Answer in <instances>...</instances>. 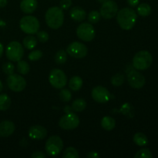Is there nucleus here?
I'll return each instance as SVG.
<instances>
[{
	"instance_id": "nucleus-3",
	"label": "nucleus",
	"mask_w": 158,
	"mask_h": 158,
	"mask_svg": "<svg viewBox=\"0 0 158 158\" xmlns=\"http://www.w3.org/2000/svg\"><path fill=\"white\" fill-rule=\"evenodd\" d=\"M152 55L147 50H142L135 54L133 58V66L138 70H145L151 66Z\"/></svg>"
},
{
	"instance_id": "nucleus-39",
	"label": "nucleus",
	"mask_w": 158,
	"mask_h": 158,
	"mask_svg": "<svg viewBox=\"0 0 158 158\" xmlns=\"http://www.w3.org/2000/svg\"><path fill=\"white\" fill-rule=\"evenodd\" d=\"M86 157L88 158H98L100 157V155L97 154V152L96 151H92V152H89V154L86 155Z\"/></svg>"
},
{
	"instance_id": "nucleus-35",
	"label": "nucleus",
	"mask_w": 158,
	"mask_h": 158,
	"mask_svg": "<svg viewBox=\"0 0 158 158\" xmlns=\"http://www.w3.org/2000/svg\"><path fill=\"white\" fill-rule=\"evenodd\" d=\"M36 37L37 40L41 43H46L49 40V34L45 31H40V32H36Z\"/></svg>"
},
{
	"instance_id": "nucleus-11",
	"label": "nucleus",
	"mask_w": 158,
	"mask_h": 158,
	"mask_svg": "<svg viewBox=\"0 0 158 158\" xmlns=\"http://www.w3.org/2000/svg\"><path fill=\"white\" fill-rule=\"evenodd\" d=\"M66 52L76 59H82L87 55V47L80 42H73L67 46Z\"/></svg>"
},
{
	"instance_id": "nucleus-34",
	"label": "nucleus",
	"mask_w": 158,
	"mask_h": 158,
	"mask_svg": "<svg viewBox=\"0 0 158 158\" xmlns=\"http://www.w3.org/2000/svg\"><path fill=\"white\" fill-rule=\"evenodd\" d=\"M14 69H15V66H14L13 63H11V62H7V63L3 64L2 70L7 75H10V74L13 73Z\"/></svg>"
},
{
	"instance_id": "nucleus-28",
	"label": "nucleus",
	"mask_w": 158,
	"mask_h": 158,
	"mask_svg": "<svg viewBox=\"0 0 158 158\" xmlns=\"http://www.w3.org/2000/svg\"><path fill=\"white\" fill-rule=\"evenodd\" d=\"M63 157L64 158H78L80 156H79V153L77 149L72 148V147H69L65 150Z\"/></svg>"
},
{
	"instance_id": "nucleus-4",
	"label": "nucleus",
	"mask_w": 158,
	"mask_h": 158,
	"mask_svg": "<svg viewBox=\"0 0 158 158\" xmlns=\"http://www.w3.org/2000/svg\"><path fill=\"white\" fill-rule=\"evenodd\" d=\"M19 26L23 32L29 35H33L39 31L40 27L38 19L32 15L23 17L19 22Z\"/></svg>"
},
{
	"instance_id": "nucleus-29",
	"label": "nucleus",
	"mask_w": 158,
	"mask_h": 158,
	"mask_svg": "<svg viewBox=\"0 0 158 158\" xmlns=\"http://www.w3.org/2000/svg\"><path fill=\"white\" fill-rule=\"evenodd\" d=\"M124 76L121 73H117L111 78V83L114 86H120L124 83Z\"/></svg>"
},
{
	"instance_id": "nucleus-31",
	"label": "nucleus",
	"mask_w": 158,
	"mask_h": 158,
	"mask_svg": "<svg viewBox=\"0 0 158 158\" xmlns=\"http://www.w3.org/2000/svg\"><path fill=\"white\" fill-rule=\"evenodd\" d=\"M135 158H151L153 157V154L151 151L148 148H142L140 151H137V154L134 156Z\"/></svg>"
},
{
	"instance_id": "nucleus-9",
	"label": "nucleus",
	"mask_w": 158,
	"mask_h": 158,
	"mask_svg": "<svg viewBox=\"0 0 158 158\" xmlns=\"http://www.w3.org/2000/svg\"><path fill=\"white\" fill-rule=\"evenodd\" d=\"M80 124V118L74 113H67L60 118L59 126L63 130H74Z\"/></svg>"
},
{
	"instance_id": "nucleus-27",
	"label": "nucleus",
	"mask_w": 158,
	"mask_h": 158,
	"mask_svg": "<svg viewBox=\"0 0 158 158\" xmlns=\"http://www.w3.org/2000/svg\"><path fill=\"white\" fill-rule=\"evenodd\" d=\"M29 63L24 60H19L18 61V64H17V70L20 74L23 75H26L29 72Z\"/></svg>"
},
{
	"instance_id": "nucleus-6",
	"label": "nucleus",
	"mask_w": 158,
	"mask_h": 158,
	"mask_svg": "<svg viewBox=\"0 0 158 158\" xmlns=\"http://www.w3.org/2000/svg\"><path fill=\"white\" fill-rule=\"evenodd\" d=\"M63 148V140L59 136H52L47 140L46 143V153L48 155L55 157L60 154Z\"/></svg>"
},
{
	"instance_id": "nucleus-32",
	"label": "nucleus",
	"mask_w": 158,
	"mask_h": 158,
	"mask_svg": "<svg viewBox=\"0 0 158 158\" xmlns=\"http://www.w3.org/2000/svg\"><path fill=\"white\" fill-rule=\"evenodd\" d=\"M100 18H101V15L97 11H92L88 15V20L91 24L92 23H94V24L97 23L100 20Z\"/></svg>"
},
{
	"instance_id": "nucleus-16",
	"label": "nucleus",
	"mask_w": 158,
	"mask_h": 158,
	"mask_svg": "<svg viewBox=\"0 0 158 158\" xmlns=\"http://www.w3.org/2000/svg\"><path fill=\"white\" fill-rule=\"evenodd\" d=\"M15 129L13 122L10 120H4L0 123V137H8L12 135Z\"/></svg>"
},
{
	"instance_id": "nucleus-22",
	"label": "nucleus",
	"mask_w": 158,
	"mask_h": 158,
	"mask_svg": "<svg viewBox=\"0 0 158 158\" xmlns=\"http://www.w3.org/2000/svg\"><path fill=\"white\" fill-rule=\"evenodd\" d=\"M134 142L140 147L146 146L148 143V139L147 136L143 133L138 132L134 134Z\"/></svg>"
},
{
	"instance_id": "nucleus-1",
	"label": "nucleus",
	"mask_w": 158,
	"mask_h": 158,
	"mask_svg": "<svg viewBox=\"0 0 158 158\" xmlns=\"http://www.w3.org/2000/svg\"><path fill=\"white\" fill-rule=\"evenodd\" d=\"M137 13L131 8H123L117 12V23L120 28L124 30H130V29H133L137 22Z\"/></svg>"
},
{
	"instance_id": "nucleus-25",
	"label": "nucleus",
	"mask_w": 158,
	"mask_h": 158,
	"mask_svg": "<svg viewBox=\"0 0 158 158\" xmlns=\"http://www.w3.org/2000/svg\"><path fill=\"white\" fill-rule=\"evenodd\" d=\"M137 12L140 16H148L151 13V7L148 3H141L137 7Z\"/></svg>"
},
{
	"instance_id": "nucleus-21",
	"label": "nucleus",
	"mask_w": 158,
	"mask_h": 158,
	"mask_svg": "<svg viewBox=\"0 0 158 158\" xmlns=\"http://www.w3.org/2000/svg\"><path fill=\"white\" fill-rule=\"evenodd\" d=\"M37 43V39L35 38V36L33 35H29L25 37L23 39V44L24 47H26L27 49H32L36 46Z\"/></svg>"
},
{
	"instance_id": "nucleus-24",
	"label": "nucleus",
	"mask_w": 158,
	"mask_h": 158,
	"mask_svg": "<svg viewBox=\"0 0 158 158\" xmlns=\"http://www.w3.org/2000/svg\"><path fill=\"white\" fill-rule=\"evenodd\" d=\"M86 102L85 100L81 98L77 99L73 102L72 104V110L76 111V112H82L86 109Z\"/></svg>"
},
{
	"instance_id": "nucleus-5",
	"label": "nucleus",
	"mask_w": 158,
	"mask_h": 158,
	"mask_svg": "<svg viewBox=\"0 0 158 158\" xmlns=\"http://www.w3.org/2000/svg\"><path fill=\"white\" fill-rule=\"evenodd\" d=\"M6 55L10 61H19L24 55V49L23 45L17 41L11 42L6 46Z\"/></svg>"
},
{
	"instance_id": "nucleus-33",
	"label": "nucleus",
	"mask_w": 158,
	"mask_h": 158,
	"mask_svg": "<svg viewBox=\"0 0 158 158\" xmlns=\"http://www.w3.org/2000/svg\"><path fill=\"white\" fill-rule=\"evenodd\" d=\"M42 56H43V52L41 50L36 49V50L31 52L28 56V58L30 61H37L40 58H42Z\"/></svg>"
},
{
	"instance_id": "nucleus-43",
	"label": "nucleus",
	"mask_w": 158,
	"mask_h": 158,
	"mask_svg": "<svg viewBox=\"0 0 158 158\" xmlns=\"http://www.w3.org/2000/svg\"><path fill=\"white\" fill-rule=\"evenodd\" d=\"M97 1L98 2H100V3H103L104 2H106V0H97Z\"/></svg>"
},
{
	"instance_id": "nucleus-26",
	"label": "nucleus",
	"mask_w": 158,
	"mask_h": 158,
	"mask_svg": "<svg viewBox=\"0 0 158 158\" xmlns=\"http://www.w3.org/2000/svg\"><path fill=\"white\" fill-rule=\"evenodd\" d=\"M67 60V52L63 49H60L56 53L55 62L57 64H64Z\"/></svg>"
},
{
	"instance_id": "nucleus-12",
	"label": "nucleus",
	"mask_w": 158,
	"mask_h": 158,
	"mask_svg": "<svg viewBox=\"0 0 158 158\" xmlns=\"http://www.w3.org/2000/svg\"><path fill=\"white\" fill-rule=\"evenodd\" d=\"M118 12V6L116 2L113 0H106L102 3L100 8V15L106 19H110L116 16Z\"/></svg>"
},
{
	"instance_id": "nucleus-42",
	"label": "nucleus",
	"mask_w": 158,
	"mask_h": 158,
	"mask_svg": "<svg viewBox=\"0 0 158 158\" xmlns=\"http://www.w3.org/2000/svg\"><path fill=\"white\" fill-rule=\"evenodd\" d=\"M2 88H3L2 83V81H1V80H0V92H1V91L2 90Z\"/></svg>"
},
{
	"instance_id": "nucleus-19",
	"label": "nucleus",
	"mask_w": 158,
	"mask_h": 158,
	"mask_svg": "<svg viewBox=\"0 0 158 158\" xmlns=\"http://www.w3.org/2000/svg\"><path fill=\"white\" fill-rule=\"evenodd\" d=\"M83 83V82L81 77H78V76H75V77H73L69 80V86L71 90L78 91L81 89Z\"/></svg>"
},
{
	"instance_id": "nucleus-23",
	"label": "nucleus",
	"mask_w": 158,
	"mask_h": 158,
	"mask_svg": "<svg viewBox=\"0 0 158 158\" xmlns=\"http://www.w3.org/2000/svg\"><path fill=\"white\" fill-rule=\"evenodd\" d=\"M11 99L7 94H0V110L6 111L10 107Z\"/></svg>"
},
{
	"instance_id": "nucleus-7",
	"label": "nucleus",
	"mask_w": 158,
	"mask_h": 158,
	"mask_svg": "<svg viewBox=\"0 0 158 158\" xmlns=\"http://www.w3.org/2000/svg\"><path fill=\"white\" fill-rule=\"evenodd\" d=\"M49 81L56 89H63L67 83V77L61 69H53L49 73Z\"/></svg>"
},
{
	"instance_id": "nucleus-2",
	"label": "nucleus",
	"mask_w": 158,
	"mask_h": 158,
	"mask_svg": "<svg viewBox=\"0 0 158 158\" xmlns=\"http://www.w3.org/2000/svg\"><path fill=\"white\" fill-rule=\"evenodd\" d=\"M46 23L50 29H58L64 22L63 9L58 6L51 7L46 12Z\"/></svg>"
},
{
	"instance_id": "nucleus-18",
	"label": "nucleus",
	"mask_w": 158,
	"mask_h": 158,
	"mask_svg": "<svg viewBox=\"0 0 158 158\" xmlns=\"http://www.w3.org/2000/svg\"><path fill=\"white\" fill-rule=\"evenodd\" d=\"M69 14L71 19L77 22H83L86 17V11L80 6L73 7L69 12Z\"/></svg>"
},
{
	"instance_id": "nucleus-8",
	"label": "nucleus",
	"mask_w": 158,
	"mask_h": 158,
	"mask_svg": "<svg viewBox=\"0 0 158 158\" xmlns=\"http://www.w3.org/2000/svg\"><path fill=\"white\" fill-rule=\"evenodd\" d=\"M77 35L83 41L90 42L95 38L96 32L91 23H82L77 27Z\"/></svg>"
},
{
	"instance_id": "nucleus-37",
	"label": "nucleus",
	"mask_w": 158,
	"mask_h": 158,
	"mask_svg": "<svg viewBox=\"0 0 158 158\" xmlns=\"http://www.w3.org/2000/svg\"><path fill=\"white\" fill-rule=\"evenodd\" d=\"M32 158H46V155L43 153L42 151H35V152H33V154L31 156Z\"/></svg>"
},
{
	"instance_id": "nucleus-41",
	"label": "nucleus",
	"mask_w": 158,
	"mask_h": 158,
	"mask_svg": "<svg viewBox=\"0 0 158 158\" xmlns=\"http://www.w3.org/2000/svg\"><path fill=\"white\" fill-rule=\"evenodd\" d=\"M3 51H4V48H3L2 44V43H0V58H1L2 56Z\"/></svg>"
},
{
	"instance_id": "nucleus-40",
	"label": "nucleus",
	"mask_w": 158,
	"mask_h": 158,
	"mask_svg": "<svg viewBox=\"0 0 158 158\" xmlns=\"http://www.w3.org/2000/svg\"><path fill=\"white\" fill-rule=\"evenodd\" d=\"M7 0H0V8H4L7 5Z\"/></svg>"
},
{
	"instance_id": "nucleus-13",
	"label": "nucleus",
	"mask_w": 158,
	"mask_h": 158,
	"mask_svg": "<svg viewBox=\"0 0 158 158\" xmlns=\"http://www.w3.org/2000/svg\"><path fill=\"white\" fill-rule=\"evenodd\" d=\"M127 81L130 86L134 89H140L146 83L144 76L137 70H131L128 73Z\"/></svg>"
},
{
	"instance_id": "nucleus-38",
	"label": "nucleus",
	"mask_w": 158,
	"mask_h": 158,
	"mask_svg": "<svg viewBox=\"0 0 158 158\" xmlns=\"http://www.w3.org/2000/svg\"><path fill=\"white\" fill-rule=\"evenodd\" d=\"M140 0H127L128 4L131 6V7H135L137 5L140 3Z\"/></svg>"
},
{
	"instance_id": "nucleus-20",
	"label": "nucleus",
	"mask_w": 158,
	"mask_h": 158,
	"mask_svg": "<svg viewBox=\"0 0 158 158\" xmlns=\"http://www.w3.org/2000/svg\"><path fill=\"white\" fill-rule=\"evenodd\" d=\"M101 126L106 131H112L116 126V121L113 117L106 116L102 118Z\"/></svg>"
},
{
	"instance_id": "nucleus-14",
	"label": "nucleus",
	"mask_w": 158,
	"mask_h": 158,
	"mask_svg": "<svg viewBox=\"0 0 158 158\" xmlns=\"http://www.w3.org/2000/svg\"><path fill=\"white\" fill-rule=\"evenodd\" d=\"M91 96L93 99L99 103H106L110 99V94L109 90L102 86L94 87L91 92Z\"/></svg>"
},
{
	"instance_id": "nucleus-15",
	"label": "nucleus",
	"mask_w": 158,
	"mask_h": 158,
	"mask_svg": "<svg viewBox=\"0 0 158 158\" xmlns=\"http://www.w3.org/2000/svg\"><path fill=\"white\" fill-rule=\"evenodd\" d=\"M29 137L32 140H40L46 138L47 136V130L43 126L40 125H35L29 128Z\"/></svg>"
},
{
	"instance_id": "nucleus-30",
	"label": "nucleus",
	"mask_w": 158,
	"mask_h": 158,
	"mask_svg": "<svg viewBox=\"0 0 158 158\" xmlns=\"http://www.w3.org/2000/svg\"><path fill=\"white\" fill-rule=\"evenodd\" d=\"M59 96H60V99L63 102H69L72 99V94H71L70 90L67 89H63L60 90V94H59Z\"/></svg>"
},
{
	"instance_id": "nucleus-17",
	"label": "nucleus",
	"mask_w": 158,
	"mask_h": 158,
	"mask_svg": "<svg viewBox=\"0 0 158 158\" xmlns=\"http://www.w3.org/2000/svg\"><path fill=\"white\" fill-rule=\"evenodd\" d=\"M37 5V0H22L20 9L24 13L32 14L36 9Z\"/></svg>"
},
{
	"instance_id": "nucleus-36",
	"label": "nucleus",
	"mask_w": 158,
	"mask_h": 158,
	"mask_svg": "<svg viewBox=\"0 0 158 158\" xmlns=\"http://www.w3.org/2000/svg\"><path fill=\"white\" fill-rule=\"evenodd\" d=\"M60 6L63 10H66L72 6V0H61L60 2Z\"/></svg>"
},
{
	"instance_id": "nucleus-10",
	"label": "nucleus",
	"mask_w": 158,
	"mask_h": 158,
	"mask_svg": "<svg viewBox=\"0 0 158 158\" xmlns=\"http://www.w3.org/2000/svg\"><path fill=\"white\" fill-rule=\"evenodd\" d=\"M7 85L13 92H21L26 88V81L22 76L19 74H10L7 77Z\"/></svg>"
}]
</instances>
